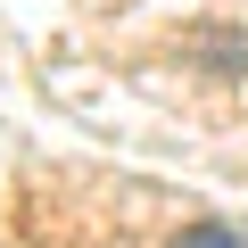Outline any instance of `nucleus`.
I'll return each mask as SVG.
<instances>
[{
	"label": "nucleus",
	"instance_id": "1",
	"mask_svg": "<svg viewBox=\"0 0 248 248\" xmlns=\"http://www.w3.org/2000/svg\"><path fill=\"white\" fill-rule=\"evenodd\" d=\"M174 248H240V232L232 223H190V232H174Z\"/></svg>",
	"mask_w": 248,
	"mask_h": 248
}]
</instances>
